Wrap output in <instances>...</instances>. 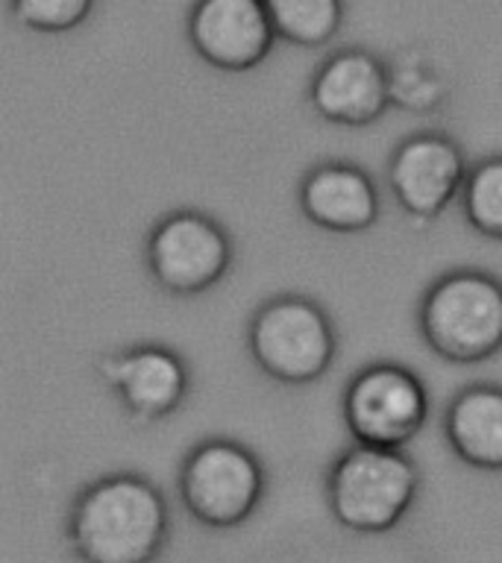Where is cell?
<instances>
[{"label":"cell","instance_id":"8fae6325","mask_svg":"<svg viewBox=\"0 0 502 563\" xmlns=\"http://www.w3.org/2000/svg\"><path fill=\"white\" fill-rule=\"evenodd\" d=\"M97 373L106 378V385L118 390L127 411L141 422H153L174 411L188 390L185 364L162 346H139L121 355H106L97 361Z\"/></svg>","mask_w":502,"mask_h":563},{"label":"cell","instance_id":"6da1fadb","mask_svg":"<svg viewBox=\"0 0 502 563\" xmlns=\"http://www.w3.org/2000/svg\"><path fill=\"white\" fill-rule=\"evenodd\" d=\"M83 563H153L167 540V505L141 475H109L79 493L68 517Z\"/></svg>","mask_w":502,"mask_h":563},{"label":"cell","instance_id":"5b68a950","mask_svg":"<svg viewBox=\"0 0 502 563\" xmlns=\"http://www.w3.org/2000/svg\"><path fill=\"white\" fill-rule=\"evenodd\" d=\"M185 508L211 528L241 526L264 493L262 464L232 440H209L185 457L179 475Z\"/></svg>","mask_w":502,"mask_h":563},{"label":"cell","instance_id":"4fadbf2b","mask_svg":"<svg viewBox=\"0 0 502 563\" xmlns=\"http://www.w3.org/2000/svg\"><path fill=\"white\" fill-rule=\"evenodd\" d=\"M456 455L479 470H502V387H467L447 413Z\"/></svg>","mask_w":502,"mask_h":563},{"label":"cell","instance_id":"30bf717a","mask_svg":"<svg viewBox=\"0 0 502 563\" xmlns=\"http://www.w3.org/2000/svg\"><path fill=\"white\" fill-rule=\"evenodd\" d=\"M312 103L329 123L368 126L391 103L385 62L361 47L335 53L312 79Z\"/></svg>","mask_w":502,"mask_h":563},{"label":"cell","instance_id":"9c48e42d","mask_svg":"<svg viewBox=\"0 0 502 563\" xmlns=\"http://www.w3.org/2000/svg\"><path fill=\"white\" fill-rule=\"evenodd\" d=\"M388 183L408 214L438 218L465 185V156L444 135H414L396 147Z\"/></svg>","mask_w":502,"mask_h":563},{"label":"cell","instance_id":"52a82bcc","mask_svg":"<svg viewBox=\"0 0 502 563\" xmlns=\"http://www.w3.org/2000/svg\"><path fill=\"white\" fill-rule=\"evenodd\" d=\"M229 241L218 223L203 214H171L150 235V271L174 294H200L229 267Z\"/></svg>","mask_w":502,"mask_h":563},{"label":"cell","instance_id":"3957f363","mask_svg":"<svg viewBox=\"0 0 502 563\" xmlns=\"http://www.w3.org/2000/svg\"><path fill=\"white\" fill-rule=\"evenodd\" d=\"M421 329L440 358H491L502 350V285L476 271L449 273L423 299Z\"/></svg>","mask_w":502,"mask_h":563},{"label":"cell","instance_id":"8992f818","mask_svg":"<svg viewBox=\"0 0 502 563\" xmlns=\"http://www.w3.org/2000/svg\"><path fill=\"white\" fill-rule=\"evenodd\" d=\"M429 413V399L421 378L396 364L361 369L343 396V420L356 443L403 449L421 434Z\"/></svg>","mask_w":502,"mask_h":563},{"label":"cell","instance_id":"e0dca14e","mask_svg":"<svg viewBox=\"0 0 502 563\" xmlns=\"http://www.w3.org/2000/svg\"><path fill=\"white\" fill-rule=\"evenodd\" d=\"M95 0H12L18 24L35 33H68L91 15Z\"/></svg>","mask_w":502,"mask_h":563},{"label":"cell","instance_id":"7a4b0ae2","mask_svg":"<svg viewBox=\"0 0 502 563\" xmlns=\"http://www.w3.org/2000/svg\"><path fill=\"white\" fill-rule=\"evenodd\" d=\"M421 473L400 449L352 446L329 473V508L335 519L359 534H382L412 510Z\"/></svg>","mask_w":502,"mask_h":563},{"label":"cell","instance_id":"ba28073f","mask_svg":"<svg viewBox=\"0 0 502 563\" xmlns=\"http://www.w3.org/2000/svg\"><path fill=\"white\" fill-rule=\"evenodd\" d=\"M188 38L220 70H250L271 53L273 33L264 0H197Z\"/></svg>","mask_w":502,"mask_h":563},{"label":"cell","instance_id":"9a60e30c","mask_svg":"<svg viewBox=\"0 0 502 563\" xmlns=\"http://www.w3.org/2000/svg\"><path fill=\"white\" fill-rule=\"evenodd\" d=\"M388 88H391V103H400L414 112H426L447 97V79L438 65L423 51L405 47L388 65Z\"/></svg>","mask_w":502,"mask_h":563},{"label":"cell","instance_id":"277c9868","mask_svg":"<svg viewBox=\"0 0 502 563\" xmlns=\"http://www.w3.org/2000/svg\"><path fill=\"white\" fill-rule=\"evenodd\" d=\"M259 367L285 385H308L326 373L335 355L329 317L308 299L282 297L259 308L250 329Z\"/></svg>","mask_w":502,"mask_h":563},{"label":"cell","instance_id":"2e32d148","mask_svg":"<svg viewBox=\"0 0 502 563\" xmlns=\"http://www.w3.org/2000/svg\"><path fill=\"white\" fill-rule=\"evenodd\" d=\"M465 214L482 235L502 241V158H488L465 179Z\"/></svg>","mask_w":502,"mask_h":563},{"label":"cell","instance_id":"5bb4252c","mask_svg":"<svg viewBox=\"0 0 502 563\" xmlns=\"http://www.w3.org/2000/svg\"><path fill=\"white\" fill-rule=\"evenodd\" d=\"M273 33L299 47H320L338 33L343 0H264Z\"/></svg>","mask_w":502,"mask_h":563},{"label":"cell","instance_id":"7c38bea8","mask_svg":"<svg viewBox=\"0 0 502 563\" xmlns=\"http://www.w3.org/2000/svg\"><path fill=\"white\" fill-rule=\"evenodd\" d=\"M306 218L329 232H361L379 218V194L364 170L352 165H320L299 188Z\"/></svg>","mask_w":502,"mask_h":563}]
</instances>
